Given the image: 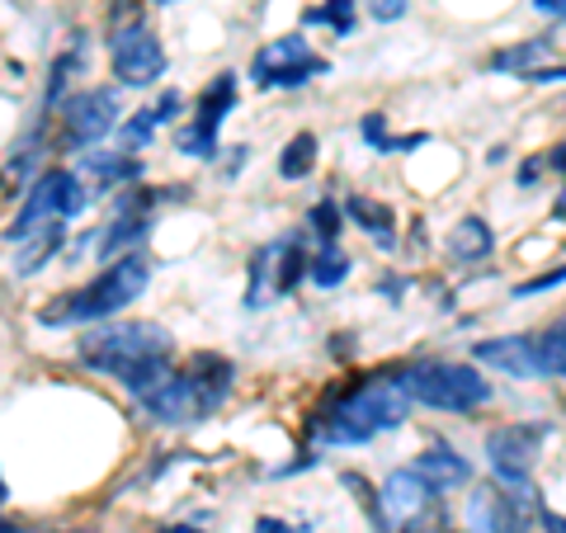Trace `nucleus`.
Here are the masks:
<instances>
[{"instance_id":"obj_1","label":"nucleus","mask_w":566,"mask_h":533,"mask_svg":"<svg viewBox=\"0 0 566 533\" xmlns=\"http://www.w3.org/2000/svg\"><path fill=\"white\" fill-rule=\"evenodd\" d=\"M406 416H411V397H406L397 373H368L316 406L307 439L322 449H359L387 430H401Z\"/></svg>"},{"instance_id":"obj_2","label":"nucleus","mask_w":566,"mask_h":533,"mask_svg":"<svg viewBox=\"0 0 566 533\" xmlns=\"http://www.w3.org/2000/svg\"><path fill=\"white\" fill-rule=\"evenodd\" d=\"M170 331L156 322H109L95 326L76 341V359L85 368L104 373V378L123 383L133 393V401L151 397L156 387L170 378Z\"/></svg>"},{"instance_id":"obj_3","label":"nucleus","mask_w":566,"mask_h":533,"mask_svg":"<svg viewBox=\"0 0 566 533\" xmlns=\"http://www.w3.org/2000/svg\"><path fill=\"white\" fill-rule=\"evenodd\" d=\"M232 383H237V368L227 364L222 354H193L180 368H170V378L156 387L151 397H142L137 406L156 425L185 430V425H199L218 411V406L232 397Z\"/></svg>"},{"instance_id":"obj_4","label":"nucleus","mask_w":566,"mask_h":533,"mask_svg":"<svg viewBox=\"0 0 566 533\" xmlns=\"http://www.w3.org/2000/svg\"><path fill=\"white\" fill-rule=\"evenodd\" d=\"M147 283H151L147 260H142V255H118L114 264H104L91 283H81V289L52 297L48 307L39 312V322L43 326H91V322H104V316L133 307V302L147 293Z\"/></svg>"},{"instance_id":"obj_5","label":"nucleus","mask_w":566,"mask_h":533,"mask_svg":"<svg viewBox=\"0 0 566 533\" xmlns=\"http://www.w3.org/2000/svg\"><path fill=\"white\" fill-rule=\"evenodd\" d=\"M397 378L406 387V397L430 406V411H449V416H468L476 406H486L495 393L491 383L476 373L472 364H449V359H416L397 368Z\"/></svg>"},{"instance_id":"obj_6","label":"nucleus","mask_w":566,"mask_h":533,"mask_svg":"<svg viewBox=\"0 0 566 533\" xmlns=\"http://www.w3.org/2000/svg\"><path fill=\"white\" fill-rule=\"evenodd\" d=\"M85 203H91V194H85V185L76 180V170H57V166H52V170H43L39 180L24 189V203H20V212H14L6 241L14 245L20 237L39 232V227H48V222H71Z\"/></svg>"},{"instance_id":"obj_7","label":"nucleus","mask_w":566,"mask_h":533,"mask_svg":"<svg viewBox=\"0 0 566 533\" xmlns=\"http://www.w3.org/2000/svg\"><path fill=\"white\" fill-rule=\"evenodd\" d=\"M109 66L123 85H151L166 71V48L161 39L137 20V10H118L114 14V33H109Z\"/></svg>"},{"instance_id":"obj_8","label":"nucleus","mask_w":566,"mask_h":533,"mask_svg":"<svg viewBox=\"0 0 566 533\" xmlns=\"http://www.w3.org/2000/svg\"><path fill=\"white\" fill-rule=\"evenodd\" d=\"M547 443V425H501L486 435V463L501 491L528 495V477L538 468V453Z\"/></svg>"},{"instance_id":"obj_9","label":"nucleus","mask_w":566,"mask_h":533,"mask_svg":"<svg viewBox=\"0 0 566 533\" xmlns=\"http://www.w3.org/2000/svg\"><path fill=\"white\" fill-rule=\"evenodd\" d=\"M326 71H331L326 58H316L303 33H289V39H274L270 48L255 52L251 81L260 91H297V85H307L312 76H326Z\"/></svg>"},{"instance_id":"obj_10","label":"nucleus","mask_w":566,"mask_h":533,"mask_svg":"<svg viewBox=\"0 0 566 533\" xmlns=\"http://www.w3.org/2000/svg\"><path fill=\"white\" fill-rule=\"evenodd\" d=\"M232 109H237V71H222V76H212L208 91L199 95L193 123L180 128V151L193 156V161H212V156H218V128Z\"/></svg>"},{"instance_id":"obj_11","label":"nucleus","mask_w":566,"mask_h":533,"mask_svg":"<svg viewBox=\"0 0 566 533\" xmlns=\"http://www.w3.org/2000/svg\"><path fill=\"white\" fill-rule=\"evenodd\" d=\"M62 123V147H95L99 137H109L118 128V100L114 91H76L62 100L57 109Z\"/></svg>"},{"instance_id":"obj_12","label":"nucleus","mask_w":566,"mask_h":533,"mask_svg":"<svg viewBox=\"0 0 566 533\" xmlns=\"http://www.w3.org/2000/svg\"><path fill=\"white\" fill-rule=\"evenodd\" d=\"M434 501V487L424 482L416 468H397L387 472V482L378 491V533H397V529H411L424 510Z\"/></svg>"},{"instance_id":"obj_13","label":"nucleus","mask_w":566,"mask_h":533,"mask_svg":"<svg viewBox=\"0 0 566 533\" xmlns=\"http://www.w3.org/2000/svg\"><path fill=\"white\" fill-rule=\"evenodd\" d=\"M528 495L495 491V487H472L468 495V529L472 533H528Z\"/></svg>"},{"instance_id":"obj_14","label":"nucleus","mask_w":566,"mask_h":533,"mask_svg":"<svg viewBox=\"0 0 566 533\" xmlns=\"http://www.w3.org/2000/svg\"><path fill=\"white\" fill-rule=\"evenodd\" d=\"M472 359L495 373H510V378H543L534 335H495V341L472 345Z\"/></svg>"},{"instance_id":"obj_15","label":"nucleus","mask_w":566,"mask_h":533,"mask_svg":"<svg viewBox=\"0 0 566 533\" xmlns=\"http://www.w3.org/2000/svg\"><path fill=\"white\" fill-rule=\"evenodd\" d=\"M345 218L359 227V232L378 245V251H397V212L378 203V199H368V194H349V199L340 203Z\"/></svg>"},{"instance_id":"obj_16","label":"nucleus","mask_w":566,"mask_h":533,"mask_svg":"<svg viewBox=\"0 0 566 533\" xmlns=\"http://www.w3.org/2000/svg\"><path fill=\"white\" fill-rule=\"evenodd\" d=\"M62 241H66V222H48L39 227V232H29L14 241V260H10V274L14 279H29V274H39L43 264L62 251Z\"/></svg>"},{"instance_id":"obj_17","label":"nucleus","mask_w":566,"mask_h":533,"mask_svg":"<svg viewBox=\"0 0 566 533\" xmlns=\"http://www.w3.org/2000/svg\"><path fill=\"white\" fill-rule=\"evenodd\" d=\"M416 472H420L434 491H444V487H468V482H472V463H468V458H458V449H449L444 439H434L430 449L416 458Z\"/></svg>"},{"instance_id":"obj_18","label":"nucleus","mask_w":566,"mask_h":533,"mask_svg":"<svg viewBox=\"0 0 566 533\" xmlns=\"http://www.w3.org/2000/svg\"><path fill=\"white\" fill-rule=\"evenodd\" d=\"M142 175V166L133 161V156H123V151H95V156H85L81 161V175L76 180L85 185V180H95L99 189L104 185H123V180H137Z\"/></svg>"},{"instance_id":"obj_19","label":"nucleus","mask_w":566,"mask_h":533,"mask_svg":"<svg viewBox=\"0 0 566 533\" xmlns=\"http://www.w3.org/2000/svg\"><path fill=\"white\" fill-rule=\"evenodd\" d=\"M449 251H453V260L476 264V260H486L495 251V237H491V227L482 218H463L453 227V237H449Z\"/></svg>"},{"instance_id":"obj_20","label":"nucleus","mask_w":566,"mask_h":533,"mask_svg":"<svg viewBox=\"0 0 566 533\" xmlns=\"http://www.w3.org/2000/svg\"><path fill=\"white\" fill-rule=\"evenodd\" d=\"M147 227H151L147 218H123V212H118L114 227L99 237V255H109V260H118V255H133L137 245L147 241Z\"/></svg>"},{"instance_id":"obj_21","label":"nucleus","mask_w":566,"mask_h":533,"mask_svg":"<svg viewBox=\"0 0 566 533\" xmlns=\"http://www.w3.org/2000/svg\"><path fill=\"white\" fill-rule=\"evenodd\" d=\"M307 279L316 283V289H340V283L349 279V255L340 251V245H322V251L307 260Z\"/></svg>"},{"instance_id":"obj_22","label":"nucleus","mask_w":566,"mask_h":533,"mask_svg":"<svg viewBox=\"0 0 566 533\" xmlns=\"http://www.w3.org/2000/svg\"><path fill=\"white\" fill-rule=\"evenodd\" d=\"M312 166H316V137L312 133H297L289 147L279 151V175H283V180H307Z\"/></svg>"},{"instance_id":"obj_23","label":"nucleus","mask_w":566,"mask_h":533,"mask_svg":"<svg viewBox=\"0 0 566 533\" xmlns=\"http://www.w3.org/2000/svg\"><path fill=\"white\" fill-rule=\"evenodd\" d=\"M547 52H553V43H547V39H528V43H515V48L495 52L486 66H491V71H520V76H524V71H534V66L547 58Z\"/></svg>"},{"instance_id":"obj_24","label":"nucleus","mask_w":566,"mask_h":533,"mask_svg":"<svg viewBox=\"0 0 566 533\" xmlns=\"http://www.w3.org/2000/svg\"><path fill=\"white\" fill-rule=\"evenodd\" d=\"M538 364H543V378H566V322L538 335Z\"/></svg>"},{"instance_id":"obj_25","label":"nucleus","mask_w":566,"mask_h":533,"mask_svg":"<svg viewBox=\"0 0 566 533\" xmlns=\"http://www.w3.org/2000/svg\"><path fill=\"white\" fill-rule=\"evenodd\" d=\"M354 14H359V6H354V0H326V6L307 10L303 20H307V24H326V29H335V33H354Z\"/></svg>"},{"instance_id":"obj_26","label":"nucleus","mask_w":566,"mask_h":533,"mask_svg":"<svg viewBox=\"0 0 566 533\" xmlns=\"http://www.w3.org/2000/svg\"><path fill=\"white\" fill-rule=\"evenodd\" d=\"M312 232H316V241H322V245L340 241V203H335V199L316 203V208H312Z\"/></svg>"},{"instance_id":"obj_27","label":"nucleus","mask_w":566,"mask_h":533,"mask_svg":"<svg viewBox=\"0 0 566 533\" xmlns=\"http://www.w3.org/2000/svg\"><path fill=\"white\" fill-rule=\"evenodd\" d=\"M156 128H161V123H156V114L151 109H137L128 123H123V128H118V137H123V147H147V142L156 137Z\"/></svg>"},{"instance_id":"obj_28","label":"nucleus","mask_w":566,"mask_h":533,"mask_svg":"<svg viewBox=\"0 0 566 533\" xmlns=\"http://www.w3.org/2000/svg\"><path fill=\"white\" fill-rule=\"evenodd\" d=\"M562 283H566V264H557V270H547V274L524 279L520 289H515V297H538V293H553V289H562Z\"/></svg>"},{"instance_id":"obj_29","label":"nucleus","mask_w":566,"mask_h":533,"mask_svg":"<svg viewBox=\"0 0 566 533\" xmlns=\"http://www.w3.org/2000/svg\"><path fill=\"white\" fill-rule=\"evenodd\" d=\"M359 137H364L374 151H392V142H397V137H387V118H382V114H368V118L359 123Z\"/></svg>"},{"instance_id":"obj_30","label":"nucleus","mask_w":566,"mask_h":533,"mask_svg":"<svg viewBox=\"0 0 566 533\" xmlns=\"http://www.w3.org/2000/svg\"><path fill=\"white\" fill-rule=\"evenodd\" d=\"M368 6V14H374V20H382V24H392V20H401L406 14V0H364Z\"/></svg>"},{"instance_id":"obj_31","label":"nucleus","mask_w":566,"mask_h":533,"mask_svg":"<svg viewBox=\"0 0 566 533\" xmlns=\"http://www.w3.org/2000/svg\"><path fill=\"white\" fill-rule=\"evenodd\" d=\"M524 81L528 85H557V81H566V66H534V71H524Z\"/></svg>"},{"instance_id":"obj_32","label":"nucleus","mask_w":566,"mask_h":533,"mask_svg":"<svg viewBox=\"0 0 566 533\" xmlns=\"http://www.w3.org/2000/svg\"><path fill=\"white\" fill-rule=\"evenodd\" d=\"M534 10L547 14V20H566V0H534Z\"/></svg>"},{"instance_id":"obj_33","label":"nucleus","mask_w":566,"mask_h":533,"mask_svg":"<svg viewBox=\"0 0 566 533\" xmlns=\"http://www.w3.org/2000/svg\"><path fill=\"white\" fill-rule=\"evenodd\" d=\"M255 533H293V529L283 524V520H274V514H260V520H255Z\"/></svg>"},{"instance_id":"obj_34","label":"nucleus","mask_w":566,"mask_h":533,"mask_svg":"<svg viewBox=\"0 0 566 533\" xmlns=\"http://www.w3.org/2000/svg\"><path fill=\"white\" fill-rule=\"evenodd\" d=\"M543 170H547V166H543V156H538V161H528V166H520V185L528 189V185H534V180H538V175H543Z\"/></svg>"},{"instance_id":"obj_35","label":"nucleus","mask_w":566,"mask_h":533,"mask_svg":"<svg viewBox=\"0 0 566 533\" xmlns=\"http://www.w3.org/2000/svg\"><path fill=\"white\" fill-rule=\"evenodd\" d=\"M543 166H547V170H562V175H566V147H553V151H547V156H543Z\"/></svg>"},{"instance_id":"obj_36","label":"nucleus","mask_w":566,"mask_h":533,"mask_svg":"<svg viewBox=\"0 0 566 533\" xmlns=\"http://www.w3.org/2000/svg\"><path fill=\"white\" fill-rule=\"evenodd\" d=\"M543 529H547V533H566V520H562L557 510H543Z\"/></svg>"},{"instance_id":"obj_37","label":"nucleus","mask_w":566,"mask_h":533,"mask_svg":"<svg viewBox=\"0 0 566 533\" xmlns=\"http://www.w3.org/2000/svg\"><path fill=\"white\" fill-rule=\"evenodd\" d=\"M553 218H557V222H566V189L557 194V203H553Z\"/></svg>"},{"instance_id":"obj_38","label":"nucleus","mask_w":566,"mask_h":533,"mask_svg":"<svg viewBox=\"0 0 566 533\" xmlns=\"http://www.w3.org/2000/svg\"><path fill=\"white\" fill-rule=\"evenodd\" d=\"M166 533H203V529H193V524H175V529H166Z\"/></svg>"},{"instance_id":"obj_39","label":"nucleus","mask_w":566,"mask_h":533,"mask_svg":"<svg viewBox=\"0 0 566 533\" xmlns=\"http://www.w3.org/2000/svg\"><path fill=\"white\" fill-rule=\"evenodd\" d=\"M10 501V487H6V477H0V505H6Z\"/></svg>"},{"instance_id":"obj_40","label":"nucleus","mask_w":566,"mask_h":533,"mask_svg":"<svg viewBox=\"0 0 566 533\" xmlns=\"http://www.w3.org/2000/svg\"><path fill=\"white\" fill-rule=\"evenodd\" d=\"M0 533H20V524H10V520H0Z\"/></svg>"},{"instance_id":"obj_41","label":"nucleus","mask_w":566,"mask_h":533,"mask_svg":"<svg viewBox=\"0 0 566 533\" xmlns=\"http://www.w3.org/2000/svg\"><path fill=\"white\" fill-rule=\"evenodd\" d=\"M156 6H170V0H156Z\"/></svg>"}]
</instances>
